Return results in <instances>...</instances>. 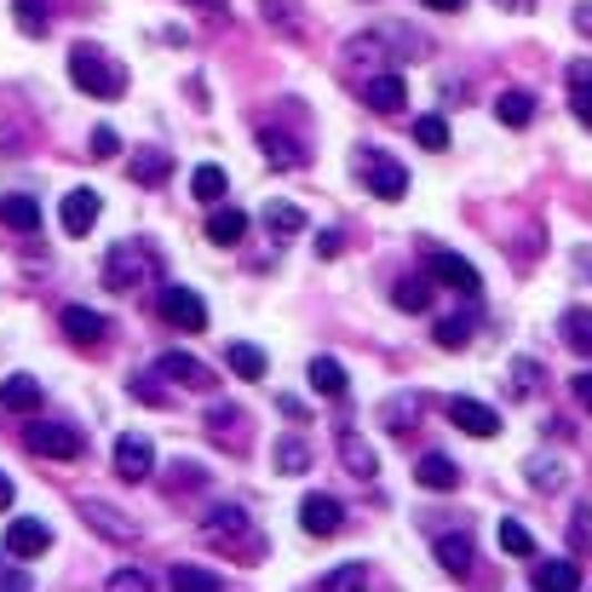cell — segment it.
<instances>
[{
  "label": "cell",
  "instance_id": "obj_21",
  "mask_svg": "<svg viewBox=\"0 0 592 592\" xmlns=\"http://www.w3.org/2000/svg\"><path fill=\"white\" fill-rule=\"evenodd\" d=\"M224 363H230V374H237V380H265V351H259V345H248V340H230L224 345Z\"/></svg>",
  "mask_w": 592,
  "mask_h": 592
},
{
  "label": "cell",
  "instance_id": "obj_12",
  "mask_svg": "<svg viewBox=\"0 0 592 592\" xmlns=\"http://www.w3.org/2000/svg\"><path fill=\"white\" fill-rule=\"evenodd\" d=\"M340 523H345V506L334 495H305L300 501V530L305 535H334Z\"/></svg>",
  "mask_w": 592,
  "mask_h": 592
},
{
  "label": "cell",
  "instance_id": "obj_35",
  "mask_svg": "<svg viewBox=\"0 0 592 592\" xmlns=\"http://www.w3.org/2000/svg\"><path fill=\"white\" fill-rule=\"evenodd\" d=\"M305 466H311V449H305L300 438H282V443H277V472H288V478H300Z\"/></svg>",
  "mask_w": 592,
  "mask_h": 592
},
{
  "label": "cell",
  "instance_id": "obj_29",
  "mask_svg": "<svg viewBox=\"0 0 592 592\" xmlns=\"http://www.w3.org/2000/svg\"><path fill=\"white\" fill-rule=\"evenodd\" d=\"M311 385L322 398H345V363L340 357H311Z\"/></svg>",
  "mask_w": 592,
  "mask_h": 592
},
{
  "label": "cell",
  "instance_id": "obj_28",
  "mask_svg": "<svg viewBox=\"0 0 592 592\" xmlns=\"http://www.w3.org/2000/svg\"><path fill=\"white\" fill-rule=\"evenodd\" d=\"M570 110L581 121H592V58H575L570 63Z\"/></svg>",
  "mask_w": 592,
  "mask_h": 592
},
{
  "label": "cell",
  "instance_id": "obj_47",
  "mask_svg": "<svg viewBox=\"0 0 592 592\" xmlns=\"http://www.w3.org/2000/svg\"><path fill=\"white\" fill-rule=\"evenodd\" d=\"M340 248H345V242H340V230H322V237H317V253H322V259H334Z\"/></svg>",
  "mask_w": 592,
  "mask_h": 592
},
{
  "label": "cell",
  "instance_id": "obj_14",
  "mask_svg": "<svg viewBox=\"0 0 592 592\" xmlns=\"http://www.w3.org/2000/svg\"><path fill=\"white\" fill-rule=\"evenodd\" d=\"M98 213H104L98 190H70V195H63V208H58V219H63V230H70V237H87V230L98 224Z\"/></svg>",
  "mask_w": 592,
  "mask_h": 592
},
{
  "label": "cell",
  "instance_id": "obj_7",
  "mask_svg": "<svg viewBox=\"0 0 592 592\" xmlns=\"http://www.w3.org/2000/svg\"><path fill=\"white\" fill-rule=\"evenodd\" d=\"M425 271H432L438 282H449L454 293H466V300L483 288V277H478L472 259H460V253H449V248H432V253H425Z\"/></svg>",
  "mask_w": 592,
  "mask_h": 592
},
{
  "label": "cell",
  "instance_id": "obj_15",
  "mask_svg": "<svg viewBox=\"0 0 592 592\" xmlns=\"http://www.w3.org/2000/svg\"><path fill=\"white\" fill-rule=\"evenodd\" d=\"M63 334H70L76 345H104L110 322L98 317V311H87V305H63Z\"/></svg>",
  "mask_w": 592,
  "mask_h": 592
},
{
  "label": "cell",
  "instance_id": "obj_48",
  "mask_svg": "<svg viewBox=\"0 0 592 592\" xmlns=\"http://www.w3.org/2000/svg\"><path fill=\"white\" fill-rule=\"evenodd\" d=\"M575 398L592 409V369H586V374H575Z\"/></svg>",
  "mask_w": 592,
  "mask_h": 592
},
{
  "label": "cell",
  "instance_id": "obj_54",
  "mask_svg": "<svg viewBox=\"0 0 592 592\" xmlns=\"http://www.w3.org/2000/svg\"><path fill=\"white\" fill-rule=\"evenodd\" d=\"M190 7H208V12H219V7H224V0H190Z\"/></svg>",
  "mask_w": 592,
  "mask_h": 592
},
{
  "label": "cell",
  "instance_id": "obj_37",
  "mask_svg": "<svg viewBox=\"0 0 592 592\" xmlns=\"http://www.w3.org/2000/svg\"><path fill=\"white\" fill-rule=\"evenodd\" d=\"M501 546H506L512 558H535V535L523 530L518 518H501Z\"/></svg>",
  "mask_w": 592,
  "mask_h": 592
},
{
  "label": "cell",
  "instance_id": "obj_5",
  "mask_svg": "<svg viewBox=\"0 0 592 592\" xmlns=\"http://www.w3.org/2000/svg\"><path fill=\"white\" fill-rule=\"evenodd\" d=\"M155 311H161V322H173L179 334H202V328H208V305H202V293H190V288H179V282L161 288Z\"/></svg>",
  "mask_w": 592,
  "mask_h": 592
},
{
  "label": "cell",
  "instance_id": "obj_39",
  "mask_svg": "<svg viewBox=\"0 0 592 592\" xmlns=\"http://www.w3.org/2000/svg\"><path fill=\"white\" fill-rule=\"evenodd\" d=\"M466 340H472V317H443V322H438V345H443V351H460Z\"/></svg>",
  "mask_w": 592,
  "mask_h": 592
},
{
  "label": "cell",
  "instance_id": "obj_24",
  "mask_svg": "<svg viewBox=\"0 0 592 592\" xmlns=\"http://www.w3.org/2000/svg\"><path fill=\"white\" fill-rule=\"evenodd\" d=\"M0 219H7L12 230H23V237H29V230H41V202H36V195H7V202H0Z\"/></svg>",
  "mask_w": 592,
  "mask_h": 592
},
{
  "label": "cell",
  "instance_id": "obj_38",
  "mask_svg": "<svg viewBox=\"0 0 592 592\" xmlns=\"http://www.w3.org/2000/svg\"><path fill=\"white\" fill-rule=\"evenodd\" d=\"M414 144H425V150H449V127H443V116H420V121H414Z\"/></svg>",
  "mask_w": 592,
  "mask_h": 592
},
{
  "label": "cell",
  "instance_id": "obj_32",
  "mask_svg": "<svg viewBox=\"0 0 592 592\" xmlns=\"http://www.w3.org/2000/svg\"><path fill=\"white\" fill-rule=\"evenodd\" d=\"M438 564H443L449 575H466V570H472V535H443V541H438Z\"/></svg>",
  "mask_w": 592,
  "mask_h": 592
},
{
  "label": "cell",
  "instance_id": "obj_20",
  "mask_svg": "<svg viewBox=\"0 0 592 592\" xmlns=\"http://www.w3.org/2000/svg\"><path fill=\"white\" fill-rule=\"evenodd\" d=\"M208 432H213L219 443H230V449H242V443H248V414H242L237 403H219V409L208 414Z\"/></svg>",
  "mask_w": 592,
  "mask_h": 592
},
{
  "label": "cell",
  "instance_id": "obj_6",
  "mask_svg": "<svg viewBox=\"0 0 592 592\" xmlns=\"http://www.w3.org/2000/svg\"><path fill=\"white\" fill-rule=\"evenodd\" d=\"M23 443L36 454H47V460H81L87 454V438L76 432V425H58V420H36L23 432Z\"/></svg>",
  "mask_w": 592,
  "mask_h": 592
},
{
  "label": "cell",
  "instance_id": "obj_30",
  "mask_svg": "<svg viewBox=\"0 0 592 592\" xmlns=\"http://www.w3.org/2000/svg\"><path fill=\"white\" fill-rule=\"evenodd\" d=\"M495 116H501L506 127H530V121H535V98L523 92V87H512V92L495 98Z\"/></svg>",
  "mask_w": 592,
  "mask_h": 592
},
{
  "label": "cell",
  "instance_id": "obj_19",
  "mask_svg": "<svg viewBox=\"0 0 592 592\" xmlns=\"http://www.w3.org/2000/svg\"><path fill=\"white\" fill-rule=\"evenodd\" d=\"M0 409H12V414H41V380L12 374L7 385H0Z\"/></svg>",
  "mask_w": 592,
  "mask_h": 592
},
{
  "label": "cell",
  "instance_id": "obj_43",
  "mask_svg": "<svg viewBox=\"0 0 592 592\" xmlns=\"http://www.w3.org/2000/svg\"><path fill=\"white\" fill-rule=\"evenodd\" d=\"M530 483H535V489H558V483H564L558 460H535V466H530Z\"/></svg>",
  "mask_w": 592,
  "mask_h": 592
},
{
  "label": "cell",
  "instance_id": "obj_36",
  "mask_svg": "<svg viewBox=\"0 0 592 592\" xmlns=\"http://www.w3.org/2000/svg\"><path fill=\"white\" fill-rule=\"evenodd\" d=\"M535 391H541L535 357H512V398H535Z\"/></svg>",
  "mask_w": 592,
  "mask_h": 592
},
{
  "label": "cell",
  "instance_id": "obj_41",
  "mask_svg": "<svg viewBox=\"0 0 592 592\" xmlns=\"http://www.w3.org/2000/svg\"><path fill=\"white\" fill-rule=\"evenodd\" d=\"M414 409H420L414 398H391V403H385V425H391V432H409V425H414Z\"/></svg>",
  "mask_w": 592,
  "mask_h": 592
},
{
  "label": "cell",
  "instance_id": "obj_13",
  "mask_svg": "<svg viewBox=\"0 0 592 592\" xmlns=\"http://www.w3.org/2000/svg\"><path fill=\"white\" fill-rule=\"evenodd\" d=\"M47 546H52V530H47L41 518H12L7 523V552L12 558H41Z\"/></svg>",
  "mask_w": 592,
  "mask_h": 592
},
{
  "label": "cell",
  "instance_id": "obj_1",
  "mask_svg": "<svg viewBox=\"0 0 592 592\" xmlns=\"http://www.w3.org/2000/svg\"><path fill=\"white\" fill-rule=\"evenodd\" d=\"M70 81L87 92V98H121L127 92V70L92 41H76L70 47Z\"/></svg>",
  "mask_w": 592,
  "mask_h": 592
},
{
  "label": "cell",
  "instance_id": "obj_51",
  "mask_svg": "<svg viewBox=\"0 0 592 592\" xmlns=\"http://www.w3.org/2000/svg\"><path fill=\"white\" fill-rule=\"evenodd\" d=\"M7 506H12V478L0 472V512H7Z\"/></svg>",
  "mask_w": 592,
  "mask_h": 592
},
{
  "label": "cell",
  "instance_id": "obj_23",
  "mask_svg": "<svg viewBox=\"0 0 592 592\" xmlns=\"http://www.w3.org/2000/svg\"><path fill=\"white\" fill-rule=\"evenodd\" d=\"M414 483H420V489H454V483H460V466H454L449 454H425L420 466H414Z\"/></svg>",
  "mask_w": 592,
  "mask_h": 592
},
{
  "label": "cell",
  "instance_id": "obj_10",
  "mask_svg": "<svg viewBox=\"0 0 592 592\" xmlns=\"http://www.w3.org/2000/svg\"><path fill=\"white\" fill-rule=\"evenodd\" d=\"M340 460H345V472L363 478V483L380 472V454H374V443L357 432V425H340Z\"/></svg>",
  "mask_w": 592,
  "mask_h": 592
},
{
  "label": "cell",
  "instance_id": "obj_3",
  "mask_svg": "<svg viewBox=\"0 0 592 592\" xmlns=\"http://www.w3.org/2000/svg\"><path fill=\"white\" fill-rule=\"evenodd\" d=\"M202 535L208 546H224V552H242V564H259V552H265V535L253 530V518L242 506H213L202 518Z\"/></svg>",
  "mask_w": 592,
  "mask_h": 592
},
{
  "label": "cell",
  "instance_id": "obj_45",
  "mask_svg": "<svg viewBox=\"0 0 592 592\" xmlns=\"http://www.w3.org/2000/svg\"><path fill=\"white\" fill-rule=\"evenodd\" d=\"M110 586H116V592H144V586H150V575H144V570H116V575H110Z\"/></svg>",
  "mask_w": 592,
  "mask_h": 592
},
{
  "label": "cell",
  "instance_id": "obj_52",
  "mask_svg": "<svg viewBox=\"0 0 592 592\" xmlns=\"http://www.w3.org/2000/svg\"><path fill=\"white\" fill-rule=\"evenodd\" d=\"M425 7H438V12H460L466 0H425Z\"/></svg>",
  "mask_w": 592,
  "mask_h": 592
},
{
  "label": "cell",
  "instance_id": "obj_44",
  "mask_svg": "<svg viewBox=\"0 0 592 592\" xmlns=\"http://www.w3.org/2000/svg\"><path fill=\"white\" fill-rule=\"evenodd\" d=\"M116 150H121V139H116V127H98V133H92V155H98V161H110Z\"/></svg>",
  "mask_w": 592,
  "mask_h": 592
},
{
  "label": "cell",
  "instance_id": "obj_33",
  "mask_svg": "<svg viewBox=\"0 0 592 592\" xmlns=\"http://www.w3.org/2000/svg\"><path fill=\"white\" fill-rule=\"evenodd\" d=\"M265 230H271V237H300L305 213L293 208V202H265Z\"/></svg>",
  "mask_w": 592,
  "mask_h": 592
},
{
  "label": "cell",
  "instance_id": "obj_27",
  "mask_svg": "<svg viewBox=\"0 0 592 592\" xmlns=\"http://www.w3.org/2000/svg\"><path fill=\"white\" fill-rule=\"evenodd\" d=\"M558 334H564V345H570V351L592 357V311H586V305L564 311V322H558Z\"/></svg>",
  "mask_w": 592,
  "mask_h": 592
},
{
  "label": "cell",
  "instance_id": "obj_42",
  "mask_svg": "<svg viewBox=\"0 0 592 592\" xmlns=\"http://www.w3.org/2000/svg\"><path fill=\"white\" fill-rule=\"evenodd\" d=\"M363 581H369V570H363V564H345V570H328V575H322V586H328V592H345V586H363Z\"/></svg>",
  "mask_w": 592,
  "mask_h": 592
},
{
  "label": "cell",
  "instance_id": "obj_46",
  "mask_svg": "<svg viewBox=\"0 0 592 592\" xmlns=\"http://www.w3.org/2000/svg\"><path fill=\"white\" fill-rule=\"evenodd\" d=\"M12 7H18V23L29 29V36H36V29H47V12L36 18V7H41V0H12Z\"/></svg>",
  "mask_w": 592,
  "mask_h": 592
},
{
  "label": "cell",
  "instance_id": "obj_53",
  "mask_svg": "<svg viewBox=\"0 0 592 592\" xmlns=\"http://www.w3.org/2000/svg\"><path fill=\"white\" fill-rule=\"evenodd\" d=\"M506 12H535V0H506Z\"/></svg>",
  "mask_w": 592,
  "mask_h": 592
},
{
  "label": "cell",
  "instance_id": "obj_22",
  "mask_svg": "<svg viewBox=\"0 0 592 592\" xmlns=\"http://www.w3.org/2000/svg\"><path fill=\"white\" fill-rule=\"evenodd\" d=\"M363 98H369L374 116H398L403 110V81L398 76H374V81H363Z\"/></svg>",
  "mask_w": 592,
  "mask_h": 592
},
{
  "label": "cell",
  "instance_id": "obj_17",
  "mask_svg": "<svg viewBox=\"0 0 592 592\" xmlns=\"http://www.w3.org/2000/svg\"><path fill=\"white\" fill-rule=\"evenodd\" d=\"M259 150H265V161L271 168H305V150H300V139L293 133H282V127H265V133H259Z\"/></svg>",
  "mask_w": 592,
  "mask_h": 592
},
{
  "label": "cell",
  "instance_id": "obj_34",
  "mask_svg": "<svg viewBox=\"0 0 592 592\" xmlns=\"http://www.w3.org/2000/svg\"><path fill=\"white\" fill-rule=\"evenodd\" d=\"M391 300H398V311H425V305H432V282H425V277H403L398 288H391Z\"/></svg>",
  "mask_w": 592,
  "mask_h": 592
},
{
  "label": "cell",
  "instance_id": "obj_9",
  "mask_svg": "<svg viewBox=\"0 0 592 592\" xmlns=\"http://www.w3.org/2000/svg\"><path fill=\"white\" fill-rule=\"evenodd\" d=\"M116 472L127 478V483H144L150 472H155V449H150V438H116Z\"/></svg>",
  "mask_w": 592,
  "mask_h": 592
},
{
  "label": "cell",
  "instance_id": "obj_18",
  "mask_svg": "<svg viewBox=\"0 0 592 592\" xmlns=\"http://www.w3.org/2000/svg\"><path fill=\"white\" fill-rule=\"evenodd\" d=\"M168 173H173V155L161 150V144L133 150V179H139L144 190H161V184H168Z\"/></svg>",
  "mask_w": 592,
  "mask_h": 592
},
{
  "label": "cell",
  "instance_id": "obj_26",
  "mask_svg": "<svg viewBox=\"0 0 592 592\" xmlns=\"http://www.w3.org/2000/svg\"><path fill=\"white\" fill-rule=\"evenodd\" d=\"M530 586H552V592H575L581 586V570L570 564V558H558V564H535V575H530Z\"/></svg>",
  "mask_w": 592,
  "mask_h": 592
},
{
  "label": "cell",
  "instance_id": "obj_49",
  "mask_svg": "<svg viewBox=\"0 0 592 592\" xmlns=\"http://www.w3.org/2000/svg\"><path fill=\"white\" fill-rule=\"evenodd\" d=\"M575 271H581V277H592V248H575Z\"/></svg>",
  "mask_w": 592,
  "mask_h": 592
},
{
  "label": "cell",
  "instance_id": "obj_11",
  "mask_svg": "<svg viewBox=\"0 0 592 592\" xmlns=\"http://www.w3.org/2000/svg\"><path fill=\"white\" fill-rule=\"evenodd\" d=\"M155 374H161V380H173V385H190V391H213L208 363H195V357H184V351L155 357Z\"/></svg>",
  "mask_w": 592,
  "mask_h": 592
},
{
  "label": "cell",
  "instance_id": "obj_16",
  "mask_svg": "<svg viewBox=\"0 0 592 592\" xmlns=\"http://www.w3.org/2000/svg\"><path fill=\"white\" fill-rule=\"evenodd\" d=\"M81 518L92 523L98 535H110V541H121V546L139 535V530H133V518H121V512H116L110 501H87V506H81Z\"/></svg>",
  "mask_w": 592,
  "mask_h": 592
},
{
  "label": "cell",
  "instance_id": "obj_25",
  "mask_svg": "<svg viewBox=\"0 0 592 592\" xmlns=\"http://www.w3.org/2000/svg\"><path fill=\"white\" fill-rule=\"evenodd\" d=\"M242 230H248V213H242V208H219V213L208 219V242L237 248V242H242Z\"/></svg>",
  "mask_w": 592,
  "mask_h": 592
},
{
  "label": "cell",
  "instance_id": "obj_2",
  "mask_svg": "<svg viewBox=\"0 0 592 592\" xmlns=\"http://www.w3.org/2000/svg\"><path fill=\"white\" fill-rule=\"evenodd\" d=\"M144 282H161V253L150 242H116L104 253V288L110 293H133Z\"/></svg>",
  "mask_w": 592,
  "mask_h": 592
},
{
  "label": "cell",
  "instance_id": "obj_40",
  "mask_svg": "<svg viewBox=\"0 0 592 592\" xmlns=\"http://www.w3.org/2000/svg\"><path fill=\"white\" fill-rule=\"evenodd\" d=\"M173 586H190V592H224V575H208V570L179 564V570H173Z\"/></svg>",
  "mask_w": 592,
  "mask_h": 592
},
{
  "label": "cell",
  "instance_id": "obj_50",
  "mask_svg": "<svg viewBox=\"0 0 592 592\" xmlns=\"http://www.w3.org/2000/svg\"><path fill=\"white\" fill-rule=\"evenodd\" d=\"M575 29H581V36H592V7H575Z\"/></svg>",
  "mask_w": 592,
  "mask_h": 592
},
{
  "label": "cell",
  "instance_id": "obj_4",
  "mask_svg": "<svg viewBox=\"0 0 592 592\" xmlns=\"http://www.w3.org/2000/svg\"><path fill=\"white\" fill-rule=\"evenodd\" d=\"M357 173H363V184L380 195V202H403L409 195V168H398V161H391L385 150H357Z\"/></svg>",
  "mask_w": 592,
  "mask_h": 592
},
{
  "label": "cell",
  "instance_id": "obj_8",
  "mask_svg": "<svg viewBox=\"0 0 592 592\" xmlns=\"http://www.w3.org/2000/svg\"><path fill=\"white\" fill-rule=\"evenodd\" d=\"M449 420H454L466 438H495V432H501V414L489 409V403H478V398H449Z\"/></svg>",
  "mask_w": 592,
  "mask_h": 592
},
{
  "label": "cell",
  "instance_id": "obj_31",
  "mask_svg": "<svg viewBox=\"0 0 592 592\" xmlns=\"http://www.w3.org/2000/svg\"><path fill=\"white\" fill-rule=\"evenodd\" d=\"M224 190H230V184H224V168H213V161H202V168L190 173V195H195V202L213 208V202H224Z\"/></svg>",
  "mask_w": 592,
  "mask_h": 592
}]
</instances>
